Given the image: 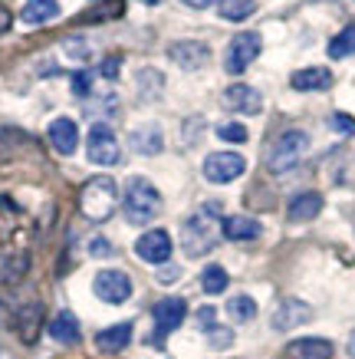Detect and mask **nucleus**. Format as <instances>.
<instances>
[{"instance_id":"nucleus-12","label":"nucleus","mask_w":355,"mask_h":359,"mask_svg":"<svg viewBox=\"0 0 355 359\" xmlns=\"http://www.w3.org/2000/svg\"><path fill=\"white\" fill-rule=\"evenodd\" d=\"M224 106L234 112H244V116H260L263 96H260V89L247 86V83H234L224 89Z\"/></svg>"},{"instance_id":"nucleus-2","label":"nucleus","mask_w":355,"mask_h":359,"mask_svg":"<svg viewBox=\"0 0 355 359\" xmlns=\"http://www.w3.org/2000/svg\"><path fill=\"white\" fill-rule=\"evenodd\" d=\"M217 211L221 205H204L181 224V248L188 257H201L217 244Z\"/></svg>"},{"instance_id":"nucleus-8","label":"nucleus","mask_w":355,"mask_h":359,"mask_svg":"<svg viewBox=\"0 0 355 359\" xmlns=\"http://www.w3.org/2000/svg\"><path fill=\"white\" fill-rule=\"evenodd\" d=\"M247 172V158L237 152H211L204 158V178L214 185H227Z\"/></svg>"},{"instance_id":"nucleus-14","label":"nucleus","mask_w":355,"mask_h":359,"mask_svg":"<svg viewBox=\"0 0 355 359\" xmlns=\"http://www.w3.org/2000/svg\"><path fill=\"white\" fill-rule=\"evenodd\" d=\"M50 145H53L60 155H76V149H79V129H76L73 119H66V116H60V119L50 122Z\"/></svg>"},{"instance_id":"nucleus-17","label":"nucleus","mask_w":355,"mask_h":359,"mask_svg":"<svg viewBox=\"0 0 355 359\" xmlns=\"http://www.w3.org/2000/svg\"><path fill=\"white\" fill-rule=\"evenodd\" d=\"M129 145H132V152H139L145 155V158H151V155H158L165 149V135L158 126H139V129H132L129 135Z\"/></svg>"},{"instance_id":"nucleus-23","label":"nucleus","mask_w":355,"mask_h":359,"mask_svg":"<svg viewBox=\"0 0 355 359\" xmlns=\"http://www.w3.org/2000/svg\"><path fill=\"white\" fill-rule=\"evenodd\" d=\"M40 316H43V306H40V304H27L20 313H17V330H20V337L27 339V343H33V339H36Z\"/></svg>"},{"instance_id":"nucleus-36","label":"nucleus","mask_w":355,"mask_h":359,"mask_svg":"<svg viewBox=\"0 0 355 359\" xmlns=\"http://www.w3.org/2000/svg\"><path fill=\"white\" fill-rule=\"evenodd\" d=\"M333 129H339V132H355V122L345 119V116H333Z\"/></svg>"},{"instance_id":"nucleus-25","label":"nucleus","mask_w":355,"mask_h":359,"mask_svg":"<svg viewBox=\"0 0 355 359\" xmlns=\"http://www.w3.org/2000/svg\"><path fill=\"white\" fill-rule=\"evenodd\" d=\"M227 316L234 320V323H250L253 316H257V300L247 294H237L227 300Z\"/></svg>"},{"instance_id":"nucleus-38","label":"nucleus","mask_w":355,"mask_h":359,"mask_svg":"<svg viewBox=\"0 0 355 359\" xmlns=\"http://www.w3.org/2000/svg\"><path fill=\"white\" fill-rule=\"evenodd\" d=\"M174 277H181V271H174V267H165V271L158 273V280H162V283H172Z\"/></svg>"},{"instance_id":"nucleus-20","label":"nucleus","mask_w":355,"mask_h":359,"mask_svg":"<svg viewBox=\"0 0 355 359\" xmlns=\"http://www.w3.org/2000/svg\"><path fill=\"white\" fill-rule=\"evenodd\" d=\"M60 17V4L56 0H27L20 11V20L27 27H40V23H50Z\"/></svg>"},{"instance_id":"nucleus-27","label":"nucleus","mask_w":355,"mask_h":359,"mask_svg":"<svg viewBox=\"0 0 355 359\" xmlns=\"http://www.w3.org/2000/svg\"><path fill=\"white\" fill-rule=\"evenodd\" d=\"M23 273H27V254L0 257V283H17Z\"/></svg>"},{"instance_id":"nucleus-10","label":"nucleus","mask_w":355,"mask_h":359,"mask_svg":"<svg viewBox=\"0 0 355 359\" xmlns=\"http://www.w3.org/2000/svg\"><path fill=\"white\" fill-rule=\"evenodd\" d=\"M172 234L162 228H151L145 231L139 241H135V254H139L145 264H165L168 257H172Z\"/></svg>"},{"instance_id":"nucleus-16","label":"nucleus","mask_w":355,"mask_h":359,"mask_svg":"<svg viewBox=\"0 0 355 359\" xmlns=\"http://www.w3.org/2000/svg\"><path fill=\"white\" fill-rule=\"evenodd\" d=\"M286 356L290 359H333L335 346L323 337H302V339H293L290 346H286Z\"/></svg>"},{"instance_id":"nucleus-28","label":"nucleus","mask_w":355,"mask_h":359,"mask_svg":"<svg viewBox=\"0 0 355 359\" xmlns=\"http://www.w3.org/2000/svg\"><path fill=\"white\" fill-rule=\"evenodd\" d=\"M355 53V27H345L339 36H333L329 40V56L333 60H345V56Z\"/></svg>"},{"instance_id":"nucleus-5","label":"nucleus","mask_w":355,"mask_h":359,"mask_svg":"<svg viewBox=\"0 0 355 359\" xmlns=\"http://www.w3.org/2000/svg\"><path fill=\"white\" fill-rule=\"evenodd\" d=\"M260 46H263L260 33L240 30L224 50V69L230 73V76H240V73H244V69L260 56Z\"/></svg>"},{"instance_id":"nucleus-37","label":"nucleus","mask_w":355,"mask_h":359,"mask_svg":"<svg viewBox=\"0 0 355 359\" xmlns=\"http://www.w3.org/2000/svg\"><path fill=\"white\" fill-rule=\"evenodd\" d=\"M11 23H13L11 11H7V7H4V4H0V33H4V30H11Z\"/></svg>"},{"instance_id":"nucleus-39","label":"nucleus","mask_w":355,"mask_h":359,"mask_svg":"<svg viewBox=\"0 0 355 359\" xmlns=\"http://www.w3.org/2000/svg\"><path fill=\"white\" fill-rule=\"evenodd\" d=\"M188 7H194V11H204V7H211V4H217V0H184Z\"/></svg>"},{"instance_id":"nucleus-13","label":"nucleus","mask_w":355,"mask_h":359,"mask_svg":"<svg viewBox=\"0 0 355 359\" xmlns=\"http://www.w3.org/2000/svg\"><path fill=\"white\" fill-rule=\"evenodd\" d=\"M309 320H312V306L296 300V297H286V300L273 310V330H280V333H286V330H293V327H302V323H309Z\"/></svg>"},{"instance_id":"nucleus-9","label":"nucleus","mask_w":355,"mask_h":359,"mask_svg":"<svg viewBox=\"0 0 355 359\" xmlns=\"http://www.w3.org/2000/svg\"><path fill=\"white\" fill-rule=\"evenodd\" d=\"M92 290H96L99 300L118 306L132 297V277L125 271H99L96 280H92Z\"/></svg>"},{"instance_id":"nucleus-33","label":"nucleus","mask_w":355,"mask_h":359,"mask_svg":"<svg viewBox=\"0 0 355 359\" xmlns=\"http://www.w3.org/2000/svg\"><path fill=\"white\" fill-rule=\"evenodd\" d=\"M214 306H201V310H197V323H201V330H207V333H211V330L217 327L214 323Z\"/></svg>"},{"instance_id":"nucleus-31","label":"nucleus","mask_w":355,"mask_h":359,"mask_svg":"<svg viewBox=\"0 0 355 359\" xmlns=\"http://www.w3.org/2000/svg\"><path fill=\"white\" fill-rule=\"evenodd\" d=\"M73 96H89L92 93V73L89 69H79V73H73Z\"/></svg>"},{"instance_id":"nucleus-21","label":"nucleus","mask_w":355,"mask_h":359,"mask_svg":"<svg viewBox=\"0 0 355 359\" xmlns=\"http://www.w3.org/2000/svg\"><path fill=\"white\" fill-rule=\"evenodd\" d=\"M132 339V323H116V327H106L96 333V346L102 353H122V349L129 346Z\"/></svg>"},{"instance_id":"nucleus-34","label":"nucleus","mask_w":355,"mask_h":359,"mask_svg":"<svg viewBox=\"0 0 355 359\" xmlns=\"http://www.w3.org/2000/svg\"><path fill=\"white\" fill-rule=\"evenodd\" d=\"M118 63H122V56H106V63H102V69H99V73H102V76L106 79H116L118 76Z\"/></svg>"},{"instance_id":"nucleus-41","label":"nucleus","mask_w":355,"mask_h":359,"mask_svg":"<svg viewBox=\"0 0 355 359\" xmlns=\"http://www.w3.org/2000/svg\"><path fill=\"white\" fill-rule=\"evenodd\" d=\"M141 4H148V7H158V4H165V0H141Z\"/></svg>"},{"instance_id":"nucleus-6","label":"nucleus","mask_w":355,"mask_h":359,"mask_svg":"<svg viewBox=\"0 0 355 359\" xmlns=\"http://www.w3.org/2000/svg\"><path fill=\"white\" fill-rule=\"evenodd\" d=\"M184 316H188V304H184L181 297H165V300H158L155 310H151V320H155V337H148L151 346H162V339L168 337L172 330L181 327Z\"/></svg>"},{"instance_id":"nucleus-30","label":"nucleus","mask_w":355,"mask_h":359,"mask_svg":"<svg viewBox=\"0 0 355 359\" xmlns=\"http://www.w3.org/2000/svg\"><path fill=\"white\" fill-rule=\"evenodd\" d=\"M217 135L224 142H234V145L247 142V129H244L240 122H224V126H217Z\"/></svg>"},{"instance_id":"nucleus-19","label":"nucleus","mask_w":355,"mask_h":359,"mask_svg":"<svg viewBox=\"0 0 355 359\" xmlns=\"http://www.w3.org/2000/svg\"><path fill=\"white\" fill-rule=\"evenodd\" d=\"M319 211H323V195H319V191H302V195H296L290 201L286 218L296 221V224H302V221H312Z\"/></svg>"},{"instance_id":"nucleus-43","label":"nucleus","mask_w":355,"mask_h":359,"mask_svg":"<svg viewBox=\"0 0 355 359\" xmlns=\"http://www.w3.org/2000/svg\"><path fill=\"white\" fill-rule=\"evenodd\" d=\"M92 4H96V0H92Z\"/></svg>"},{"instance_id":"nucleus-4","label":"nucleus","mask_w":355,"mask_h":359,"mask_svg":"<svg viewBox=\"0 0 355 359\" xmlns=\"http://www.w3.org/2000/svg\"><path fill=\"white\" fill-rule=\"evenodd\" d=\"M118 205V185L109 175H99L92 182H86L83 195H79V208L89 221H109Z\"/></svg>"},{"instance_id":"nucleus-3","label":"nucleus","mask_w":355,"mask_h":359,"mask_svg":"<svg viewBox=\"0 0 355 359\" xmlns=\"http://www.w3.org/2000/svg\"><path fill=\"white\" fill-rule=\"evenodd\" d=\"M306 152H309V135H306L302 129H286L283 135H277L273 145H270L267 168L273 175L290 172V168H296V165L306 158Z\"/></svg>"},{"instance_id":"nucleus-24","label":"nucleus","mask_w":355,"mask_h":359,"mask_svg":"<svg viewBox=\"0 0 355 359\" xmlns=\"http://www.w3.org/2000/svg\"><path fill=\"white\" fill-rule=\"evenodd\" d=\"M217 13L230 23H240L257 13V0H221V4H217Z\"/></svg>"},{"instance_id":"nucleus-22","label":"nucleus","mask_w":355,"mask_h":359,"mask_svg":"<svg viewBox=\"0 0 355 359\" xmlns=\"http://www.w3.org/2000/svg\"><path fill=\"white\" fill-rule=\"evenodd\" d=\"M50 337L56 343H76L79 339V320H76L69 310H60V313L50 320Z\"/></svg>"},{"instance_id":"nucleus-40","label":"nucleus","mask_w":355,"mask_h":359,"mask_svg":"<svg viewBox=\"0 0 355 359\" xmlns=\"http://www.w3.org/2000/svg\"><path fill=\"white\" fill-rule=\"evenodd\" d=\"M345 353H349V356L355 359V330H352V333H349V343H345Z\"/></svg>"},{"instance_id":"nucleus-35","label":"nucleus","mask_w":355,"mask_h":359,"mask_svg":"<svg viewBox=\"0 0 355 359\" xmlns=\"http://www.w3.org/2000/svg\"><path fill=\"white\" fill-rule=\"evenodd\" d=\"M211 343H214L217 349L221 346H230V343H234V333H230V330H211Z\"/></svg>"},{"instance_id":"nucleus-29","label":"nucleus","mask_w":355,"mask_h":359,"mask_svg":"<svg viewBox=\"0 0 355 359\" xmlns=\"http://www.w3.org/2000/svg\"><path fill=\"white\" fill-rule=\"evenodd\" d=\"M201 287H204V294H224L227 290V271L221 267V264L204 267V273H201Z\"/></svg>"},{"instance_id":"nucleus-26","label":"nucleus","mask_w":355,"mask_h":359,"mask_svg":"<svg viewBox=\"0 0 355 359\" xmlns=\"http://www.w3.org/2000/svg\"><path fill=\"white\" fill-rule=\"evenodd\" d=\"M139 93H141V99H158L162 96V83H165V76H162V69H155V66H141L139 69Z\"/></svg>"},{"instance_id":"nucleus-11","label":"nucleus","mask_w":355,"mask_h":359,"mask_svg":"<svg viewBox=\"0 0 355 359\" xmlns=\"http://www.w3.org/2000/svg\"><path fill=\"white\" fill-rule=\"evenodd\" d=\"M168 56H172V63H178L181 69L194 73V69H204L207 66L211 46L201 43V40H178V43H168Z\"/></svg>"},{"instance_id":"nucleus-1","label":"nucleus","mask_w":355,"mask_h":359,"mask_svg":"<svg viewBox=\"0 0 355 359\" xmlns=\"http://www.w3.org/2000/svg\"><path fill=\"white\" fill-rule=\"evenodd\" d=\"M122 211H125V221H129V224H135V228L151 224V221L162 215V195H158V188L151 185L148 178L132 175L129 182H125Z\"/></svg>"},{"instance_id":"nucleus-18","label":"nucleus","mask_w":355,"mask_h":359,"mask_svg":"<svg viewBox=\"0 0 355 359\" xmlns=\"http://www.w3.org/2000/svg\"><path fill=\"white\" fill-rule=\"evenodd\" d=\"M260 221L247 218V215H230V218L221 221V234L227 241H257L260 238Z\"/></svg>"},{"instance_id":"nucleus-7","label":"nucleus","mask_w":355,"mask_h":359,"mask_svg":"<svg viewBox=\"0 0 355 359\" xmlns=\"http://www.w3.org/2000/svg\"><path fill=\"white\" fill-rule=\"evenodd\" d=\"M86 155L92 165H118V158H122V149H118V139L116 132L109 129L106 122H96L92 129H89L86 135Z\"/></svg>"},{"instance_id":"nucleus-42","label":"nucleus","mask_w":355,"mask_h":359,"mask_svg":"<svg viewBox=\"0 0 355 359\" xmlns=\"http://www.w3.org/2000/svg\"><path fill=\"white\" fill-rule=\"evenodd\" d=\"M0 359H4V353H0Z\"/></svg>"},{"instance_id":"nucleus-15","label":"nucleus","mask_w":355,"mask_h":359,"mask_svg":"<svg viewBox=\"0 0 355 359\" xmlns=\"http://www.w3.org/2000/svg\"><path fill=\"white\" fill-rule=\"evenodd\" d=\"M290 86L296 93H326L333 86V73L326 66H309V69H296L290 76Z\"/></svg>"},{"instance_id":"nucleus-32","label":"nucleus","mask_w":355,"mask_h":359,"mask_svg":"<svg viewBox=\"0 0 355 359\" xmlns=\"http://www.w3.org/2000/svg\"><path fill=\"white\" fill-rule=\"evenodd\" d=\"M89 254H92V257H112L116 250H112V244H109L106 238H92L89 241Z\"/></svg>"}]
</instances>
